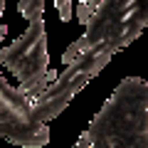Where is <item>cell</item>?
Masks as SVG:
<instances>
[{
    "instance_id": "cell-2",
    "label": "cell",
    "mask_w": 148,
    "mask_h": 148,
    "mask_svg": "<svg viewBox=\"0 0 148 148\" xmlns=\"http://www.w3.org/2000/svg\"><path fill=\"white\" fill-rule=\"evenodd\" d=\"M91 5V20L84 35L69 45L62 54L64 64H72L82 52L106 47L116 54L133 45L148 27V0H86Z\"/></svg>"
},
{
    "instance_id": "cell-3",
    "label": "cell",
    "mask_w": 148,
    "mask_h": 148,
    "mask_svg": "<svg viewBox=\"0 0 148 148\" xmlns=\"http://www.w3.org/2000/svg\"><path fill=\"white\" fill-rule=\"evenodd\" d=\"M114 52L106 47H96L89 52H82L72 64H67L62 74L52 82V86L37 94L32 99V111L42 123H49L52 119H57L64 109L69 106V101L74 99V94H79L96 74L111 62Z\"/></svg>"
},
{
    "instance_id": "cell-8",
    "label": "cell",
    "mask_w": 148,
    "mask_h": 148,
    "mask_svg": "<svg viewBox=\"0 0 148 148\" xmlns=\"http://www.w3.org/2000/svg\"><path fill=\"white\" fill-rule=\"evenodd\" d=\"M57 10H59V20H62V22H69V20H72V10H74V8H72L69 0H67V3H62Z\"/></svg>"
},
{
    "instance_id": "cell-9",
    "label": "cell",
    "mask_w": 148,
    "mask_h": 148,
    "mask_svg": "<svg viewBox=\"0 0 148 148\" xmlns=\"http://www.w3.org/2000/svg\"><path fill=\"white\" fill-rule=\"evenodd\" d=\"M74 148H91V133H89V128L79 136V141L74 143Z\"/></svg>"
},
{
    "instance_id": "cell-5",
    "label": "cell",
    "mask_w": 148,
    "mask_h": 148,
    "mask_svg": "<svg viewBox=\"0 0 148 148\" xmlns=\"http://www.w3.org/2000/svg\"><path fill=\"white\" fill-rule=\"evenodd\" d=\"M0 64L8 67L20 82H27L35 74L47 72L49 54H47V32H45L42 17L30 20V27L17 42L0 49Z\"/></svg>"
},
{
    "instance_id": "cell-7",
    "label": "cell",
    "mask_w": 148,
    "mask_h": 148,
    "mask_svg": "<svg viewBox=\"0 0 148 148\" xmlns=\"http://www.w3.org/2000/svg\"><path fill=\"white\" fill-rule=\"evenodd\" d=\"M77 20L82 22V25H89V20H91V5L86 3V0H82V3H77Z\"/></svg>"
},
{
    "instance_id": "cell-11",
    "label": "cell",
    "mask_w": 148,
    "mask_h": 148,
    "mask_svg": "<svg viewBox=\"0 0 148 148\" xmlns=\"http://www.w3.org/2000/svg\"><path fill=\"white\" fill-rule=\"evenodd\" d=\"M62 3H67V0H54V5H57V8H59V5H62Z\"/></svg>"
},
{
    "instance_id": "cell-4",
    "label": "cell",
    "mask_w": 148,
    "mask_h": 148,
    "mask_svg": "<svg viewBox=\"0 0 148 148\" xmlns=\"http://www.w3.org/2000/svg\"><path fill=\"white\" fill-rule=\"evenodd\" d=\"M0 141L22 148H42L49 141V126L32 111V99L10 86L0 74Z\"/></svg>"
},
{
    "instance_id": "cell-6",
    "label": "cell",
    "mask_w": 148,
    "mask_h": 148,
    "mask_svg": "<svg viewBox=\"0 0 148 148\" xmlns=\"http://www.w3.org/2000/svg\"><path fill=\"white\" fill-rule=\"evenodd\" d=\"M17 10L30 20H40L42 17V10H45V0H20L17 3Z\"/></svg>"
},
{
    "instance_id": "cell-10",
    "label": "cell",
    "mask_w": 148,
    "mask_h": 148,
    "mask_svg": "<svg viewBox=\"0 0 148 148\" xmlns=\"http://www.w3.org/2000/svg\"><path fill=\"white\" fill-rule=\"evenodd\" d=\"M3 8H5V0H0V15H3ZM3 35H5V27L0 25V40H3Z\"/></svg>"
},
{
    "instance_id": "cell-1",
    "label": "cell",
    "mask_w": 148,
    "mask_h": 148,
    "mask_svg": "<svg viewBox=\"0 0 148 148\" xmlns=\"http://www.w3.org/2000/svg\"><path fill=\"white\" fill-rule=\"evenodd\" d=\"M91 148H148V82L126 77L89 126Z\"/></svg>"
}]
</instances>
